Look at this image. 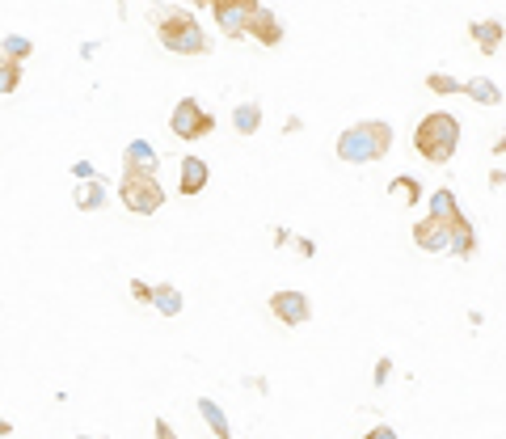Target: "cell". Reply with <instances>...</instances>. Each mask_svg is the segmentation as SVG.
<instances>
[{
    "mask_svg": "<svg viewBox=\"0 0 506 439\" xmlns=\"http://www.w3.org/2000/svg\"><path fill=\"white\" fill-rule=\"evenodd\" d=\"M469 34H473V43H477V51H481V55H494V51L502 47V21H473V26H469Z\"/></svg>",
    "mask_w": 506,
    "mask_h": 439,
    "instance_id": "cell-12",
    "label": "cell"
},
{
    "mask_svg": "<svg viewBox=\"0 0 506 439\" xmlns=\"http://www.w3.org/2000/svg\"><path fill=\"white\" fill-rule=\"evenodd\" d=\"M26 55H30V38L9 34V38H4V60H26Z\"/></svg>",
    "mask_w": 506,
    "mask_h": 439,
    "instance_id": "cell-23",
    "label": "cell"
},
{
    "mask_svg": "<svg viewBox=\"0 0 506 439\" xmlns=\"http://www.w3.org/2000/svg\"><path fill=\"white\" fill-rule=\"evenodd\" d=\"M131 296H135L140 305H152V288H148L143 279H131Z\"/></svg>",
    "mask_w": 506,
    "mask_h": 439,
    "instance_id": "cell-25",
    "label": "cell"
},
{
    "mask_svg": "<svg viewBox=\"0 0 506 439\" xmlns=\"http://www.w3.org/2000/svg\"><path fill=\"white\" fill-rule=\"evenodd\" d=\"M118 199H123L126 212H135V215H152L165 207V191H160L157 174H131V169H123Z\"/></svg>",
    "mask_w": 506,
    "mask_h": 439,
    "instance_id": "cell-4",
    "label": "cell"
},
{
    "mask_svg": "<svg viewBox=\"0 0 506 439\" xmlns=\"http://www.w3.org/2000/svg\"><path fill=\"white\" fill-rule=\"evenodd\" d=\"M160 165V152L148 140H131L123 152V169H131V174H157Z\"/></svg>",
    "mask_w": 506,
    "mask_h": 439,
    "instance_id": "cell-10",
    "label": "cell"
},
{
    "mask_svg": "<svg viewBox=\"0 0 506 439\" xmlns=\"http://www.w3.org/2000/svg\"><path fill=\"white\" fill-rule=\"evenodd\" d=\"M388 191H393L396 199H401V203H418V199H422V186H418V182L410 178V174H401V178H393V186H388Z\"/></svg>",
    "mask_w": 506,
    "mask_h": 439,
    "instance_id": "cell-20",
    "label": "cell"
},
{
    "mask_svg": "<svg viewBox=\"0 0 506 439\" xmlns=\"http://www.w3.org/2000/svg\"><path fill=\"white\" fill-rule=\"evenodd\" d=\"M413 245L427 249V254H452V224H443L435 215L418 220V224H413Z\"/></svg>",
    "mask_w": 506,
    "mask_h": 439,
    "instance_id": "cell-8",
    "label": "cell"
},
{
    "mask_svg": "<svg viewBox=\"0 0 506 439\" xmlns=\"http://www.w3.org/2000/svg\"><path fill=\"white\" fill-rule=\"evenodd\" d=\"M190 4H211V0H190Z\"/></svg>",
    "mask_w": 506,
    "mask_h": 439,
    "instance_id": "cell-29",
    "label": "cell"
},
{
    "mask_svg": "<svg viewBox=\"0 0 506 439\" xmlns=\"http://www.w3.org/2000/svg\"><path fill=\"white\" fill-rule=\"evenodd\" d=\"M464 98H473L477 106H498V102H502V89H498L490 77H473V81H464Z\"/></svg>",
    "mask_w": 506,
    "mask_h": 439,
    "instance_id": "cell-16",
    "label": "cell"
},
{
    "mask_svg": "<svg viewBox=\"0 0 506 439\" xmlns=\"http://www.w3.org/2000/svg\"><path fill=\"white\" fill-rule=\"evenodd\" d=\"M270 313H274L283 326H304V321L313 317V305H308V296L296 292V288H279V292L270 296Z\"/></svg>",
    "mask_w": 506,
    "mask_h": 439,
    "instance_id": "cell-7",
    "label": "cell"
},
{
    "mask_svg": "<svg viewBox=\"0 0 506 439\" xmlns=\"http://www.w3.org/2000/svg\"><path fill=\"white\" fill-rule=\"evenodd\" d=\"M199 414H203V419H207V427H211V431H216V435H220V439H233V427H228V414H224V410L216 406L211 397H203V402H199Z\"/></svg>",
    "mask_w": 506,
    "mask_h": 439,
    "instance_id": "cell-19",
    "label": "cell"
},
{
    "mask_svg": "<svg viewBox=\"0 0 506 439\" xmlns=\"http://www.w3.org/2000/svg\"><path fill=\"white\" fill-rule=\"evenodd\" d=\"M427 89H430V93H443V98H447V93H464V81L447 77V72H430V77H427Z\"/></svg>",
    "mask_w": 506,
    "mask_h": 439,
    "instance_id": "cell-21",
    "label": "cell"
},
{
    "mask_svg": "<svg viewBox=\"0 0 506 439\" xmlns=\"http://www.w3.org/2000/svg\"><path fill=\"white\" fill-rule=\"evenodd\" d=\"M169 131H174L177 140L194 144V140H207V135L216 131V118H211L194 98H182L174 106V114H169Z\"/></svg>",
    "mask_w": 506,
    "mask_h": 439,
    "instance_id": "cell-5",
    "label": "cell"
},
{
    "mask_svg": "<svg viewBox=\"0 0 506 439\" xmlns=\"http://www.w3.org/2000/svg\"><path fill=\"white\" fill-rule=\"evenodd\" d=\"M148 17H152V13H148ZM152 30H157L160 47L174 51V55H207V51H211V38L203 34L199 17L190 13V9H169V4H157Z\"/></svg>",
    "mask_w": 506,
    "mask_h": 439,
    "instance_id": "cell-1",
    "label": "cell"
},
{
    "mask_svg": "<svg viewBox=\"0 0 506 439\" xmlns=\"http://www.w3.org/2000/svg\"><path fill=\"white\" fill-rule=\"evenodd\" d=\"M452 254H456V258H473L477 254V232H473V224H469L464 215L452 224Z\"/></svg>",
    "mask_w": 506,
    "mask_h": 439,
    "instance_id": "cell-17",
    "label": "cell"
},
{
    "mask_svg": "<svg viewBox=\"0 0 506 439\" xmlns=\"http://www.w3.org/2000/svg\"><path fill=\"white\" fill-rule=\"evenodd\" d=\"M21 85V60H4L0 64V93H17Z\"/></svg>",
    "mask_w": 506,
    "mask_h": 439,
    "instance_id": "cell-22",
    "label": "cell"
},
{
    "mask_svg": "<svg viewBox=\"0 0 506 439\" xmlns=\"http://www.w3.org/2000/svg\"><path fill=\"white\" fill-rule=\"evenodd\" d=\"M427 215H435V220H443V224H456L460 215V203H456V195H452V191H447V186H439V191H435V195H430V212Z\"/></svg>",
    "mask_w": 506,
    "mask_h": 439,
    "instance_id": "cell-15",
    "label": "cell"
},
{
    "mask_svg": "<svg viewBox=\"0 0 506 439\" xmlns=\"http://www.w3.org/2000/svg\"><path fill=\"white\" fill-rule=\"evenodd\" d=\"M388 376H393V359H388V355L376 359V372H371V380H376V389L384 385V380H388Z\"/></svg>",
    "mask_w": 506,
    "mask_h": 439,
    "instance_id": "cell-24",
    "label": "cell"
},
{
    "mask_svg": "<svg viewBox=\"0 0 506 439\" xmlns=\"http://www.w3.org/2000/svg\"><path fill=\"white\" fill-rule=\"evenodd\" d=\"M363 439H396V431L388 423H380V427H371V431H367Z\"/></svg>",
    "mask_w": 506,
    "mask_h": 439,
    "instance_id": "cell-26",
    "label": "cell"
},
{
    "mask_svg": "<svg viewBox=\"0 0 506 439\" xmlns=\"http://www.w3.org/2000/svg\"><path fill=\"white\" fill-rule=\"evenodd\" d=\"M393 148V127L384 118H363L338 135V157L347 165H371Z\"/></svg>",
    "mask_w": 506,
    "mask_h": 439,
    "instance_id": "cell-2",
    "label": "cell"
},
{
    "mask_svg": "<svg viewBox=\"0 0 506 439\" xmlns=\"http://www.w3.org/2000/svg\"><path fill=\"white\" fill-rule=\"evenodd\" d=\"M152 309H157L160 317H177V313L186 309V300H182V292H177L174 283H157V288H152Z\"/></svg>",
    "mask_w": 506,
    "mask_h": 439,
    "instance_id": "cell-14",
    "label": "cell"
},
{
    "mask_svg": "<svg viewBox=\"0 0 506 439\" xmlns=\"http://www.w3.org/2000/svg\"><path fill=\"white\" fill-rule=\"evenodd\" d=\"M494 152H506V131H502V140H498V144H494Z\"/></svg>",
    "mask_w": 506,
    "mask_h": 439,
    "instance_id": "cell-28",
    "label": "cell"
},
{
    "mask_svg": "<svg viewBox=\"0 0 506 439\" xmlns=\"http://www.w3.org/2000/svg\"><path fill=\"white\" fill-rule=\"evenodd\" d=\"M177 182H182V195H203V186L211 182V169H207L203 157H182Z\"/></svg>",
    "mask_w": 506,
    "mask_h": 439,
    "instance_id": "cell-9",
    "label": "cell"
},
{
    "mask_svg": "<svg viewBox=\"0 0 506 439\" xmlns=\"http://www.w3.org/2000/svg\"><path fill=\"white\" fill-rule=\"evenodd\" d=\"M233 127H237L241 135H253V131L262 127V106H257V102H241L237 110H233Z\"/></svg>",
    "mask_w": 506,
    "mask_h": 439,
    "instance_id": "cell-18",
    "label": "cell"
},
{
    "mask_svg": "<svg viewBox=\"0 0 506 439\" xmlns=\"http://www.w3.org/2000/svg\"><path fill=\"white\" fill-rule=\"evenodd\" d=\"M249 34L257 38V43H262V47H279V43H283V21L270 13V9H262V13L253 17Z\"/></svg>",
    "mask_w": 506,
    "mask_h": 439,
    "instance_id": "cell-11",
    "label": "cell"
},
{
    "mask_svg": "<svg viewBox=\"0 0 506 439\" xmlns=\"http://www.w3.org/2000/svg\"><path fill=\"white\" fill-rule=\"evenodd\" d=\"M211 13H216V26H220L224 38H241V34H249L262 4L257 0H211Z\"/></svg>",
    "mask_w": 506,
    "mask_h": 439,
    "instance_id": "cell-6",
    "label": "cell"
},
{
    "mask_svg": "<svg viewBox=\"0 0 506 439\" xmlns=\"http://www.w3.org/2000/svg\"><path fill=\"white\" fill-rule=\"evenodd\" d=\"M72 174H77L80 182H94V178H97V174H94V165H89V161H77V165H72Z\"/></svg>",
    "mask_w": 506,
    "mask_h": 439,
    "instance_id": "cell-27",
    "label": "cell"
},
{
    "mask_svg": "<svg viewBox=\"0 0 506 439\" xmlns=\"http://www.w3.org/2000/svg\"><path fill=\"white\" fill-rule=\"evenodd\" d=\"M456 144H460V118L447 110L427 114V118L413 127V152L430 165H447L452 152H456Z\"/></svg>",
    "mask_w": 506,
    "mask_h": 439,
    "instance_id": "cell-3",
    "label": "cell"
},
{
    "mask_svg": "<svg viewBox=\"0 0 506 439\" xmlns=\"http://www.w3.org/2000/svg\"><path fill=\"white\" fill-rule=\"evenodd\" d=\"M106 182H80L77 191H72V203H77L80 212H97V207H106Z\"/></svg>",
    "mask_w": 506,
    "mask_h": 439,
    "instance_id": "cell-13",
    "label": "cell"
}]
</instances>
